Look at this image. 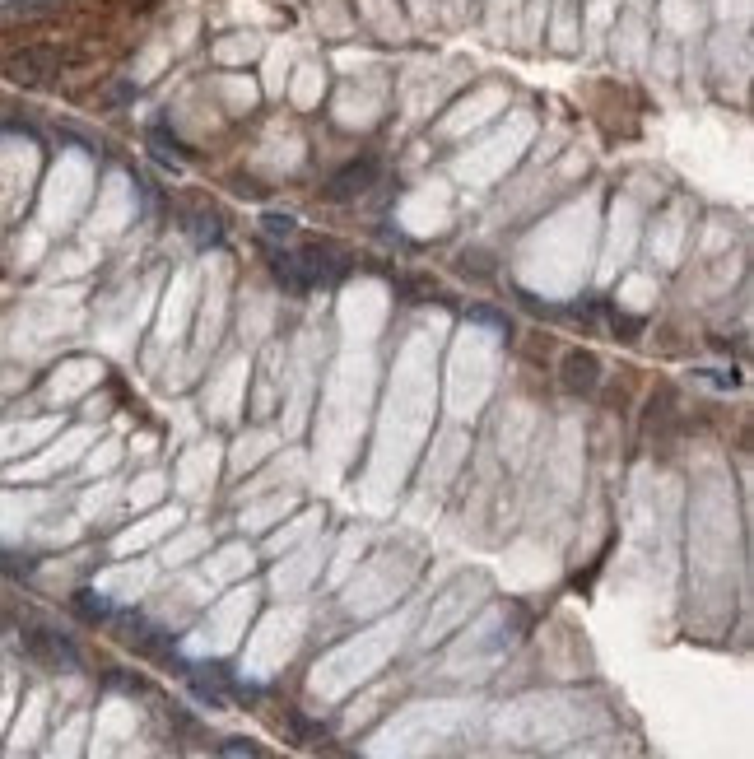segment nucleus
Instances as JSON below:
<instances>
[{
  "mask_svg": "<svg viewBox=\"0 0 754 759\" xmlns=\"http://www.w3.org/2000/svg\"><path fill=\"white\" fill-rule=\"evenodd\" d=\"M298 271H303L308 289L312 285H336L340 275L350 271V261L340 257L336 247H303V252H298Z\"/></svg>",
  "mask_w": 754,
  "mask_h": 759,
  "instance_id": "obj_3",
  "label": "nucleus"
},
{
  "mask_svg": "<svg viewBox=\"0 0 754 759\" xmlns=\"http://www.w3.org/2000/svg\"><path fill=\"white\" fill-rule=\"evenodd\" d=\"M377 168H382V163H377L373 154L345 163V168H340V173L326 182V201H354L359 191H368V187L377 182Z\"/></svg>",
  "mask_w": 754,
  "mask_h": 759,
  "instance_id": "obj_2",
  "label": "nucleus"
},
{
  "mask_svg": "<svg viewBox=\"0 0 754 759\" xmlns=\"http://www.w3.org/2000/svg\"><path fill=\"white\" fill-rule=\"evenodd\" d=\"M24 648L33 662L52 666V671H61V666L75 671V666H80V648H75L66 634H56V629H24Z\"/></svg>",
  "mask_w": 754,
  "mask_h": 759,
  "instance_id": "obj_1",
  "label": "nucleus"
},
{
  "mask_svg": "<svg viewBox=\"0 0 754 759\" xmlns=\"http://www.w3.org/2000/svg\"><path fill=\"white\" fill-rule=\"evenodd\" d=\"M75 606H80L84 615H108V601H98L94 592H80V601H75Z\"/></svg>",
  "mask_w": 754,
  "mask_h": 759,
  "instance_id": "obj_5",
  "label": "nucleus"
},
{
  "mask_svg": "<svg viewBox=\"0 0 754 759\" xmlns=\"http://www.w3.org/2000/svg\"><path fill=\"white\" fill-rule=\"evenodd\" d=\"M596 378H601V364L592 354H568L564 359V387L568 392H592Z\"/></svg>",
  "mask_w": 754,
  "mask_h": 759,
  "instance_id": "obj_4",
  "label": "nucleus"
}]
</instances>
